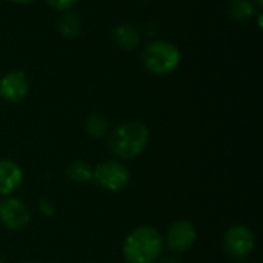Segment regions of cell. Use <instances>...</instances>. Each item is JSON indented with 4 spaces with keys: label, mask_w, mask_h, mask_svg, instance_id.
Segmentation results:
<instances>
[{
    "label": "cell",
    "mask_w": 263,
    "mask_h": 263,
    "mask_svg": "<svg viewBox=\"0 0 263 263\" xmlns=\"http://www.w3.org/2000/svg\"><path fill=\"white\" fill-rule=\"evenodd\" d=\"M66 177L79 185L88 183L92 180V168L85 160H74L66 168Z\"/></svg>",
    "instance_id": "obj_14"
},
{
    "label": "cell",
    "mask_w": 263,
    "mask_h": 263,
    "mask_svg": "<svg viewBox=\"0 0 263 263\" xmlns=\"http://www.w3.org/2000/svg\"><path fill=\"white\" fill-rule=\"evenodd\" d=\"M149 128L137 120L117 125L108 134V148L119 160H133L145 153L149 145Z\"/></svg>",
    "instance_id": "obj_1"
},
{
    "label": "cell",
    "mask_w": 263,
    "mask_h": 263,
    "mask_svg": "<svg viewBox=\"0 0 263 263\" xmlns=\"http://www.w3.org/2000/svg\"><path fill=\"white\" fill-rule=\"evenodd\" d=\"M0 263H3V260H0Z\"/></svg>",
    "instance_id": "obj_21"
},
{
    "label": "cell",
    "mask_w": 263,
    "mask_h": 263,
    "mask_svg": "<svg viewBox=\"0 0 263 263\" xmlns=\"http://www.w3.org/2000/svg\"><path fill=\"white\" fill-rule=\"evenodd\" d=\"M92 182L108 193H120L129 185L131 171L120 160H105L92 168Z\"/></svg>",
    "instance_id": "obj_4"
},
{
    "label": "cell",
    "mask_w": 263,
    "mask_h": 263,
    "mask_svg": "<svg viewBox=\"0 0 263 263\" xmlns=\"http://www.w3.org/2000/svg\"><path fill=\"white\" fill-rule=\"evenodd\" d=\"M111 39H112L114 45H117L120 49L131 51V49H136L140 45L142 34L131 23H119L117 26L112 28Z\"/></svg>",
    "instance_id": "obj_10"
},
{
    "label": "cell",
    "mask_w": 263,
    "mask_h": 263,
    "mask_svg": "<svg viewBox=\"0 0 263 263\" xmlns=\"http://www.w3.org/2000/svg\"><path fill=\"white\" fill-rule=\"evenodd\" d=\"M39 210H40V213H42L43 216H46V217H51V216H54V213H55V206H54L52 202L48 200V199H40V200H39Z\"/></svg>",
    "instance_id": "obj_16"
},
{
    "label": "cell",
    "mask_w": 263,
    "mask_h": 263,
    "mask_svg": "<svg viewBox=\"0 0 263 263\" xmlns=\"http://www.w3.org/2000/svg\"><path fill=\"white\" fill-rule=\"evenodd\" d=\"M20 263H40V262H20Z\"/></svg>",
    "instance_id": "obj_20"
},
{
    "label": "cell",
    "mask_w": 263,
    "mask_h": 263,
    "mask_svg": "<svg viewBox=\"0 0 263 263\" xmlns=\"http://www.w3.org/2000/svg\"><path fill=\"white\" fill-rule=\"evenodd\" d=\"M197 240V230L188 220H176L170 225L163 242L165 247L174 254H183Z\"/></svg>",
    "instance_id": "obj_7"
},
{
    "label": "cell",
    "mask_w": 263,
    "mask_h": 263,
    "mask_svg": "<svg viewBox=\"0 0 263 263\" xmlns=\"http://www.w3.org/2000/svg\"><path fill=\"white\" fill-rule=\"evenodd\" d=\"M159 263H182L180 260V257L177 256V254H174V256H160V259L157 260Z\"/></svg>",
    "instance_id": "obj_17"
},
{
    "label": "cell",
    "mask_w": 263,
    "mask_h": 263,
    "mask_svg": "<svg viewBox=\"0 0 263 263\" xmlns=\"http://www.w3.org/2000/svg\"><path fill=\"white\" fill-rule=\"evenodd\" d=\"M46 5L54 9V11H59V12H66V11H71L80 0H45Z\"/></svg>",
    "instance_id": "obj_15"
},
{
    "label": "cell",
    "mask_w": 263,
    "mask_h": 263,
    "mask_svg": "<svg viewBox=\"0 0 263 263\" xmlns=\"http://www.w3.org/2000/svg\"><path fill=\"white\" fill-rule=\"evenodd\" d=\"M29 77L23 69H11L0 79V99L8 103H18L29 94Z\"/></svg>",
    "instance_id": "obj_8"
},
{
    "label": "cell",
    "mask_w": 263,
    "mask_h": 263,
    "mask_svg": "<svg viewBox=\"0 0 263 263\" xmlns=\"http://www.w3.org/2000/svg\"><path fill=\"white\" fill-rule=\"evenodd\" d=\"M57 29H59L62 37L76 39L82 31V22L74 12L66 11V12H62L60 18L57 22Z\"/></svg>",
    "instance_id": "obj_13"
},
{
    "label": "cell",
    "mask_w": 263,
    "mask_h": 263,
    "mask_svg": "<svg viewBox=\"0 0 263 263\" xmlns=\"http://www.w3.org/2000/svg\"><path fill=\"white\" fill-rule=\"evenodd\" d=\"M31 222L29 206L17 197H3L0 200V225L9 231L25 230Z\"/></svg>",
    "instance_id": "obj_6"
},
{
    "label": "cell",
    "mask_w": 263,
    "mask_h": 263,
    "mask_svg": "<svg viewBox=\"0 0 263 263\" xmlns=\"http://www.w3.org/2000/svg\"><path fill=\"white\" fill-rule=\"evenodd\" d=\"M8 2L15 3V5H29V3H32V2H35V0H8Z\"/></svg>",
    "instance_id": "obj_18"
},
{
    "label": "cell",
    "mask_w": 263,
    "mask_h": 263,
    "mask_svg": "<svg viewBox=\"0 0 263 263\" xmlns=\"http://www.w3.org/2000/svg\"><path fill=\"white\" fill-rule=\"evenodd\" d=\"M254 3H256V6L259 8V9H262L263 8V0H253Z\"/></svg>",
    "instance_id": "obj_19"
},
{
    "label": "cell",
    "mask_w": 263,
    "mask_h": 263,
    "mask_svg": "<svg viewBox=\"0 0 263 263\" xmlns=\"http://www.w3.org/2000/svg\"><path fill=\"white\" fill-rule=\"evenodd\" d=\"M140 62L143 68L154 76H170L179 69L182 52L176 43L165 39H156L143 46Z\"/></svg>",
    "instance_id": "obj_3"
},
{
    "label": "cell",
    "mask_w": 263,
    "mask_h": 263,
    "mask_svg": "<svg viewBox=\"0 0 263 263\" xmlns=\"http://www.w3.org/2000/svg\"><path fill=\"white\" fill-rule=\"evenodd\" d=\"M163 250L162 233L151 225H142L126 236L122 254L128 263H156L163 254Z\"/></svg>",
    "instance_id": "obj_2"
},
{
    "label": "cell",
    "mask_w": 263,
    "mask_h": 263,
    "mask_svg": "<svg viewBox=\"0 0 263 263\" xmlns=\"http://www.w3.org/2000/svg\"><path fill=\"white\" fill-rule=\"evenodd\" d=\"M23 183V170L9 159H0V197L12 196Z\"/></svg>",
    "instance_id": "obj_9"
},
{
    "label": "cell",
    "mask_w": 263,
    "mask_h": 263,
    "mask_svg": "<svg viewBox=\"0 0 263 263\" xmlns=\"http://www.w3.org/2000/svg\"><path fill=\"white\" fill-rule=\"evenodd\" d=\"M260 9L256 6L253 0H228L225 6L227 15L237 22V23H247L253 20Z\"/></svg>",
    "instance_id": "obj_11"
},
{
    "label": "cell",
    "mask_w": 263,
    "mask_h": 263,
    "mask_svg": "<svg viewBox=\"0 0 263 263\" xmlns=\"http://www.w3.org/2000/svg\"><path fill=\"white\" fill-rule=\"evenodd\" d=\"M256 250V236L247 225H233L223 236V251L234 260L248 259Z\"/></svg>",
    "instance_id": "obj_5"
},
{
    "label": "cell",
    "mask_w": 263,
    "mask_h": 263,
    "mask_svg": "<svg viewBox=\"0 0 263 263\" xmlns=\"http://www.w3.org/2000/svg\"><path fill=\"white\" fill-rule=\"evenodd\" d=\"M111 123L106 116L92 112L85 119V131L91 139H105L111 133Z\"/></svg>",
    "instance_id": "obj_12"
}]
</instances>
